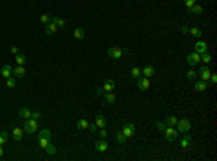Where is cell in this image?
<instances>
[{
    "instance_id": "obj_1",
    "label": "cell",
    "mask_w": 217,
    "mask_h": 161,
    "mask_svg": "<svg viewBox=\"0 0 217 161\" xmlns=\"http://www.w3.org/2000/svg\"><path fill=\"white\" fill-rule=\"evenodd\" d=\"M23 131H25L26 134H35V132L38 131V122H36V119H34V118L26 119L25 125H23Z\"/></svg>"
},
{
    "instance_id": "obj_2",
    "label": "cell",
    "mask_w": 217,
    "mask_h": 161,
    "mask_svg": "<svg viewBox=\"0 0 217 161\" xmlns=\"http://www.w3.org/2000/svg\"><path fill=\"white\" fill-rule=\"evenodd\" d=\"M177 131L178 132H188L190 129H191V122L188 121V119H185V118H182V119H178V122H177Z\"/></svg>"
},
{
    "instance_id": "obj_3",
    "label": "cell",
    "mask_w": 217,
    "mask_h": 161,
    "mask_svg": "<svg viewBox=\"0 0 217 161\" xmlns=\"http://www.w3.org/2000/svg\"><path fill=\"white\" fill-rule=\"evenodd\" d=\"M201 61V55L198 54V52H191V54H188L187 57V63L188 65H191V67H196V65H198Z\"/></svg>"
},
{
    "instance_id": "obj_4",
    "label": "cell",
    "mask_w": 217,
    "mask_h": 161,
    "mask_svg": "<svg viewBox=\"0 0 217 161\" xmlns=\"http://www.w3.org/2000/svg\"><path fill=\"white\" fill-rule=\"evenodd\" d=\"M164 135H165V140L167 141H175L178 138V131L174 129V126H168V128H165Z\"/></svg>"
},
{
    "instance_id": "obj_5",
    "label": "cell",
    "mask_w": 217,
    "mask_h": 161,
    "mask_svg": "<svg viewBox=\"0 0 217 161\" xmlns=\"http://www.w3.org/2000/svg\"><path fill=\"white\" fill-rule=\"evenodd\" d=\"M107 54L110 58L119 59V58H122V55H123V50H122L120 47H112V48H108Z\"/></svg>"
},
{
    "instance_id": "obj_6",
    "label": "cell",
    "mask_w": 217,
    "mask_h": 161,
    "mask_svg": "<svg viewBox=\"0 0 217 161\" xmlns=\"http://www.w3.org/2000/svg\"><path fill=\"white\" fill-rule=\"evenodd\" d=\"M135 125L133 123H130V122H127V123H125L123 125V129H122V132H123V135L126 136V140L127 138H130V136H133L135 135Z\"/></svg>"
},
{
    "instance_id": "obj_7",
    "label": "cell",
    "mask_w": 217,
    "mask_h": 161,
    "mask_svg": "<svg viewBox=\"0 0 217 161\" xmlns=\"http://www.w3.org/2000/svg\"><path fill=\"white\" fill-rule=\"evenodd\" d=\"M198 74H200L201 80L203 81H210V77H211V71L207 65H203V67L198 68Z\"/></svg>"
},
{
    "instance_id": "obj_8",
    "label": "cell",
    "mask_w": 217,
    "mask_h": 161,
    "mask_svg": "<svg viewBox=\"0 0 217 161\" xmlns=\"http://www.w3.org/2000/svg\"><path fill=\"white\" fill-rule=\"evenodd\" d=\"M194 50H196V52H198L201 55L204 52H209V45H207L205 41H197L196 45H194Z\"/></svg>"
},
{
    "instance_id": "obj_9",
    "label": "cell",
    "mask_w": 217,
    "mask_h": 161,
    "mask_svg": "<svg viewBox=\"0 0 217 161\" xmlns=\"http://www.w3.org/2000/svg\"><path fill=\"white\" fill-rule=\"evenodd\" d=\"M136 86H138V89H141V90H148L150 86V81L148 77H143V78L139 77L138 81H136Z\"/></svg>"
},
{
    "instance_id": "obj_10",
    "label": "cell",
    "mask_w": 217,
    "mask_h": 161,
    "mask_svg": "<svg viewBox=\"0 0 217 161\" xmlns=\"http://www.w3.org/2000/svg\"><path fill=\"white\" fill-rule=\"evenodd\" d=\"M101 89L104 90L106 93H110V92H114V89H116V81L112 80V78H108V80L104 81V84H103V87Z\"/></svg>"
},
{
    "instance_id": "obj_11",
    "label": "cell",
    "mask_w": 217,
    "mask_h": 161,
    "mask_svg": "<svg viewBox=\"0 0 217 161\" xmlns=\"http://www.w3.org/2000/svg\"><path fill=\"white\" fill-rule=\"evenodd\" d=\"M94 148H96V151H99V153H104V151H107L108 144L104 140H99L94 142Z\"/></svg>"
},
{
    "instance_id": "obj_12",
    "label": "cell",
    "mask_w": 217,
    "mask_h": 161,
    "mask_svg": "<svg viewBox=\"0 0 217 161\" xmlns=\"http://www.w3.org/2000/svg\"><path fill=\"white\" fill-rule=\"evenodd\" d=\"M94 123L97 125V128H106L107 119H106L101 113H99V115H96V118H94Z\"/></svg>"
},
{
    "instance_id": "obj_13",
    "label": "cell",
    "mask_w": 217,
    "mask_h": 161,
    "mask_svg": "<svg viewBox=\"0 0 217 161\" xmlns=\"http://www.w3.org/2000/svg\"><path fill=\"white\" fill-rule=\"evenodd\" d=\"M57 31H58V26L55 25L54 22H49V23L45 25V34L46 35H54V34H57Z\"/></svg>"
},
{
    "instance_id": "obj_14",
    "label": "cell",
    "mask_w": 217,
    "mask_h": 161,
    "mask_svg": "<svg viewBox=\"0 0 217 161\" xmlns=\"http://www.w3.org/2000/svg\"><path fill=\"white\" fill-rule=\"evenodd\" d=\"M190 145H191V136H190V135H185L182 140H181L180 147L184 149V151H188V149H190Z\"/></svg>"
},
{
    "instance_id": "obj_15",
    "label": "cell",
    "mask_w": 217,
    "mask_h": 161,
    "mask_svg": "<svg viewBox=\"0 0 217 161\" xmlns=\"http://www.w3.org/2000/svg\"><path fill=\"white\" fill-rule=\"evenodd\" d=\"M13 73V68L10 67V65H3V67L0 68V74L4 77V78H9V77L12 76Z\"/></svg>"
},
{
    "instance_id": "obj_16",
    "label": "cell",
    "mask_w": 217,
    "mask_h": 161,
    "mask_svg": "<svg viewBox=\"0 0 217 161\" xmlns=\"http://www.w3.org/2000/svg\"><path fill=\"white\" fill-rule=\"evenodd\" d=\"M51 142L49 138H46V136H41V135H38V145L41 147L42 149H45L46 147H48V144Z\"/></svg>"
},
{
    "instance_id": "obj_17",
    "label": "cell",
    "mask_w": 217,
    "mask_h": 161,
    "mask_svg": "<svg viewBox=\"0 0 217 161\" xmlns=\"http://www.w3.org/2000/svg\"><path fill=\"white\" fill-rule=\"evenodd\" d=\"M12 135H13V140L15 141H22V136H23V131H22V128H13L12 131Z\"/></svg>"
},
{
    "instance_id": "obj_18",
    "label": "cell",
    "mask_w": 217,
    "mask_h": 161,
    "mask_svg": "<svg viewBox=\"0 0 217 161\" xmlns=\"http://www.w3.org/2000/svg\"><path fill=\"white\" fill-rule=\"evenodd\" d=\"M51 22H54V23L58 26V28H65V25H67V21H65V19H62V17H58V16L51 17Z\"/></svg>"
},
{
    "instance_id": "obj_19",
    "label": "cell",
    "mask_w": 217,
    "mask_h": 161,
    "mask_svg": "<svg viewBox=\"0 0 217 161\" xmlns=\"http://www.w3.org/2000/svg\"><path fill=\"white\" fill-rule=\"evenodd\" d=\"M194 90L197 92H205L207 90V81H196V84H194Z\"/></svg>"
},
{
    "instance_id": "obj_20",
    "label": "cell",
    "mask_w": 217,
    "mask_h": 161,
    "mask_svg": "<svg viewBox=\"0 0 217 161\" xmlns=\"http://www.w3.org/2000/svg\"><path fill=\"white\" fill-rule=\"evenodd\" d=\"M30 113H32V110L28 109V107H21V109H19V116H21L22 119H29Z\"/></svg>"
},
{
    "instance_id": "obj_21",
    "label": "cell",
    "mask_w": 217,
    "mask_h": 161,
    "mask_svg": "<svg viewBox=\"0 0 217 161\" xmlns=\"http://www.w3.org/2000/svg\"><path fill=\"white\" fill-rule=\"evenodd\" d=\"M142 73H143V76L149 78V77H152L155 74V68L152 65H146V67L142 68Z\"/></svg>"
},
{
    "instance_id": "obj_22",
    "label": "cell",
    "mask_w": 217,
    "mask_h": 161,
    "mask_svg": "<svg viewBox=\"0 0 217 161\" xmlns=\"http://www.w3.org/2000/svg\"><path fill=\"white\" fill-rule=\"evenodd\" d=\"M72 35H74L75 39H84V36H85V32H84L83 28H75L74 32H72Z\"/></svg>"
},
{
    "instance_id": "obj_23",
    "label": "cell",
    "mask_w": 217,
    "mask_h": 161,
    "mask_svg": "<svg viewBox=\"0 0 217 161\" xmlns=\"http://www.w3.org/2000/svg\"><path fill=\"white\" fill-rule=\"evenodd\" d=\"M13 74L16 77H23L26 74V70L23 65H17L16 68H13Z\"/></svg>"
},
{
    "instance_id": "obj_24",
    "label": "cell",
    "mask_w": 217,
    "mask_h": 161,
    "mask_svg": "<svg viewBox=\"0 0 217 161\" xmlns=\"http://www.w3.org/2000/svg\"><path fill=\"white\" fill-rule=\"evenodd\" d=\"M188 34L192 35L194 38H200L201 35H203V32H201L200 28H196V26H192V28H190V31H188Z\"/></svg>"
},
{
    "instance_id": "obj_25",
    "label": "cell",
    "mask_w": 217,
    "mask_h": 161,
    "mask_svg": "<svg viewBox=\"0 0 217 161\" xmlns=\"http://www.w3.org/2000/svg\"><path fill=\"white\" fill-rule=\"evenodd\" d=\"M141 74H142V70L138 67H132L130 68V77H133L135 80H138L139 77H141Z\"/></svg>"
},
{
    "instance_id": "obj_26",
    "label": "cell",
    "mask_w": 217,
    "mask_h": 161,
    "mask_svg": "<svg viewBox=\"0 0 217 161\" xmlns=\"http://www.w3.org/2000/svg\"><path fill=\"white\" fill-rule=\"evenodd\" d=\"M177 122H178V119H177V116H167V119H165V125L167 126H175Z\"/></svg>"
},
{
    "instance_id": "obj_27",
    "label": "cell",
    "mask_w": 217,
    "mask_h": 161,
    "mask_svg": "<svg viewBox=\"0 0 217 161\" xmlns=\"http://www.w3.org/2000/svg\"><path fill=\"white\" fill-rule=\"evenodd\" d=\"M104 100L108 103V105H112V103L116 102V96H114L113 92H110V93H104Z\"/></svg>"
},
{
    "instance_id": "obj_28",
    "label": "cell",
    "mask_w": 217,
    "mask_h": 161,
    "mask_svg": "<svg viewBox=\"0 0 217 161\" xmlns=\"http://www.w3.org/2000/svg\"><path fill=\"white\" fill-rule=\"evenodd\" d=\"M88 121L87 119H78V121H77V128H78V129H87L88 128Z\"/></svg>"
},
{
    "instance_id": "obj_29",
    "label": "cell",
    "mask_w": 217,
    "mask_h": 161,
    "mask_svg": "<svg viewBox=\"0 0 217 161\" xmlns=\"http://www.w3.org/2000/svg\"><path fill=\"white\" fill-rule=\"evenodd\" d=\"M28 61L25 54H16V63L17 65H25V63Z\"/></svg>"
},
{
    "instance_id": "obj_30",
    "label": "cell",
    "mask_w": 217,
    "mask_h": 161,
    "mask_svg": "<svg viewBox=\"0 0 217 161\" xmlns=\"http://www.w3.org/2000/svg\"><path fill=\"white\" fill-rule=\"evenodd\" d=\"M46 154H48V155H55V153H57V148H55V145L54 144H48V147H46Z\"/></svg>"
},
{
    "instance_id": "obj_31",
    "label": "cell",
    "mask_w": 217,
    "mask_h": 161,
    "mask_svg": "<svg viewBox=\"0 0 217 161\" xmlns=\"http://www.w3.org/2000/svg\"><path fill=\"white\" fill-rule=\"evenodd\" d=\"M17 84V81H16V78H15V77H9V78H6V86H7V87H10V89H12V87H15V86Z\"/></svg>"
},
{
    "instance_id": "obj_32",
    "label": "cell",
    "mask_w": 217,
    "mask_h": 161,
    "mask_svg": "<svg viewBox=\"0 0 217 161\" xmlns=\"http://www.w3.org/2000/svg\"><path fill=\"white\" fill-rule=\"evenodd\" d=\"M190 10H191V13H194V15H201V13H203V7H201L200 4H194Z\"/></svg>"
},
{
    "instance_id": "obj_33",
    "label": "cell",
    "mask_w": 217,
    "mask_h": 161,
    "mask_svg": "<svg viewBox=\"0 0 217 161\" xmlns=\"http://www.w3.org/2000/svg\"><path fill=\"white\" fill-rule=\"evenodd\" d=\"M7 138H9V134L7 132H0V145H2V147H3L4 144H6V142H7Z\"/></svg>"
},
{
    "instance_id": "obj_34",
    "label": "cell",
    "mask_w": 217,
    "mask_h": 161,
    "mask_svg": "<svg viewBox=\"0 0 217 161\" xmlns=\"http://www.w3.org/2000/svg\"><path fill=\"white\" fill-rule=\"evenodd\" d=\"M116 136H117V142H119V144H125V142H126V136L123 135V132H122V131H117Z\"/></svg>"
},
{
    "instance_id": "obj_35",
    "label": "cell",
    "mask_w": 217,
    "mask_h": 161,
    "mask_svg": "<svg viewBox=\"0 0 217 161\" xmlns=\"http://www.w3.org/2000/svg\"><path fill=\"white\" fill-rule=\"evenodd\" d=\"M201 61H204L205 64H209L211 61V55L209 52H204V54H201Z\"/></svg>"
},
{
    "instance_id": "obj_36",
    "label": "cell",
    "mask_w": 217,
    "mask_h": 161,
    "mask_svg": "<svg viewBox=\"0 0 217 161\" xmlns=\"http://www.w3.org/2000/svg\"><path fill=\"white\" fill-rule=\"evenodd\" d=\"M99 135H100L101 140H106V138H107V135H108L107 129H106V128H100V131H99Z\"/></svg>"
},
{
    "instance_id": "obj_37",
    "label": "cell",
    "mask_w": 217,
    "mask_h": 161,
    "mask_svg": "<svg viewBox=\"0 0 217 161\" xmlns=\"http://www.w3.org/2000/svg\"><path fill=\"white\" fill-rule=\"evenodd\" d=\"M187 78L188 80H194V78H197V71L196 70H190V71L187 73Z\"/></svg>"
},
{
    "instance_id": "obj_38",
    "label": "cell",
    "mask_w": 217,
    "mask_h": 161,
    "mask_svg": "<svg viewBox=\"0 0 217 161\" xmlns=\"http://www.w3.org/2000/svg\"><path fill=\"white\" fill-rule=\"evenodd\" d=\"M39 135L41 136H46V138H49L51 140V136H52V134H51L49 129H42L41 132H39Z\"/></svg>"
},
{
    "instance_id": "obj_39",
    "label": "cell",
    "mask_w": 217,
    "mask_h": 161,
    "mask_svg": "<svg viewBox=\"0 0 217 161\" xmlns=\"http://www.w3.org/2000/svg\"><path fill=\"white\" fill-rule=\"evenodd\" d=\"M39 21H41V23H45L46 25V23H49L51 22V17L48 16V15H42V16L39 17Z\"/></svg>"
},
{
    "instance_id": "obj_40",
    "label": "cell",
    "mask_w": 217,
    "mask_h": 161,
    "mask_svg": "<svg viewBox=\"0 0 217 161\" xmlns=\"http://www.w3.org/2000/svg\"><path fill=\"white\" fill-rule=\"evenodd\" d=\"M30 118H34V119H41L42 118V113L41 112H39V110H34V112H32V113H30Z\"/></svg>"
},
{
    "instance_id": "obj_41",
    "label": "cell",
    "mask_w": 217,
    "mask_h": 161,
    "mask_svg": "<svg viewBox=\"0 0 217 161\" xmlns=\"http://www.w3.org/2000/svg\"><path fill=\"white\" fill-rule=\"evenodd\" d=\"M184 3H185V7L187 9H191L196 4V0H184Z\"/></svg>"
},
{
    "instance_id": "obj_42",
    "label": "cell",
    "mask_w": 217,
    "mask_h": 161,
    "mask_svg": "<svg viewBox=\"0 0 217 161\" xmlns=\"http://www.w3.org/2000/svg\"><path fill=\"white\" fill-rule=\"evenodd\" d=\"M156 128H158L159 132H164V131H165V128H167V125H165L164 122H158V123H156Z\"/></svg>"
},
{
    "instance_id": "obj_43",
    "label": "cell",
    "mask_w": 217,
    "mask_h": 161,
    "mask_svg": "<svg viewBox=\"0 0 217 161\" xmlns=\"http://www.w3.org/2000/svg\"><path fill=\"white\" fill-rule=\"evenodd\" d=\"M90 132H97V125L94 122L93 123H88V128H87Z\"/></svg>"
},
{
    "instance_id": "obj_44",
    "label": "cell",
    "mask_w": 217,
    "mask_h": 161,
    "mask_svg": "<svg viewBox=\"0 0 217 161\" xmlns=\"http://www.w3.org/2000/svg\"><path fill=\"white\" fill-rule=\"evenodd\" d=\"M96 94L97 96H103V94H104V90L101 89V87H99V89L96 90Z\"/></svg>"
},
{
    "instance_id": "obj_45",
    "label": "cell",
    "mask_w": 217,
    "mask_h": 161,
    "mask_svg": "<svg viewBox=\"0 0 217 161\" xmlns=\"http://www.w3.org/2000/svg\"><path fill=\"white\" fill-rule=\"evenodd\" d=\"M10 52H12V54H15V55L19 54V48H17V47H12V48H10Z\"/></svg>"
},
{
    "instance_id": "obj_46",
    "label": "cell",
    "mask_w": 217,
    "mask_h": 161,
    "mask_svg": "<svg viewBox=\"0 0 217 161\" xmlns=\"http://www.w3.org/2000/svg\"><path fill=\"white\" fill-rule=\"evenodd\" d=\"M188 31H190V28H188L187 25H184L182 28H181V32H182V34H188Z\"/></svg>"
},
{
    "instance_id": "obj_47",
    "label": "cell",
    "mask_w": 217,
    "mask_h": 161,
    "mask_svg": "<svg viewBox=\"0 0 217 161\" xmlns=\"http://www.w3.org/2000/svg\"><path fill=\"white\" fill-rule=\"evenodd\" d=\"M210 81H211L213 84H214V83H217V76H216V74H211V77H210Z\"/></svg>"
},
{
    "instance_id": "obj_48",
    "label": "cell",
    "mask_w": 217,
    "mask_h": 161,
    "mask_svg": "<svg viewBox=\"0 0 217 161\" xmlns=\"http://www.w3.org/2000/svg\"><path fill=\"white\" fill-rule=\"evenodd\" d=\"M3 154H4V151H3V147H2V145H0V158L3 157Z\"/></svg>"
}]
</instances>
